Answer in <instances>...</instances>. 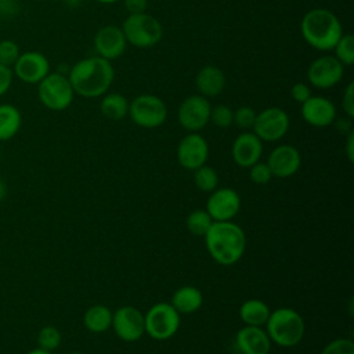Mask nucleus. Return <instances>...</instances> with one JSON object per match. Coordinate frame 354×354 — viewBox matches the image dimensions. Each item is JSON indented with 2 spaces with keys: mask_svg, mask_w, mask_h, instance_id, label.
<instances>
[{
  "mask_svg": "<svg viewBox=\"0 0 354 354\" xmlns=\"http://www.w3.org/2000/svg\"><path fill=\"white\" fill-rule=\"evenodd\" d=\"M68 79L75 94L84 98H97L104 95L112 86L115 69L111 61L93 55L73 64Z\"/></svg>",
  "mask_w": 354,
  "mask_h": 354,
  "instance_id": "1",
  "label": "nucleus"
},
{
  "mask_svg": "<svg viewBox=\"0 0 354 354\" xmlns=\"http://www.w3.org/2000/svg\"><path fill=\"white\" fill-rule=\"evenodd\" d=\"M206 249L221 266L236 263L245 253L246 236L243 230L230 221H213L205 234Z\"/></svg>",
  "mask_w": 354,
  "mask_h": 354,
  "instance_id": "2",
  "label": "nucleus"
},
{
  "mask_svg": "<svg viewBox=\"0 0 354 354\" xmlns=\"http://www.w3.org/2000/svg\"><path fill=\"white\" fill-rule=\"evenodd\" d=\"M300 32L310 47L318 51H332L343 35V26L333 11L317 7L303 15Z\"/></svg>",
  "mask_w": 354,
  "mask_h": 354,
  "instance_id": "3",
  "label": "nucleus"
},
{
  "mask_svg": "<svg viewBox=\"0 0 354 354\" xmlns=\"http://www.w3.org/2000/svg\"><path fill=\"white\" fill-rule=\"evenodd\" d=\"M266 325L270 340L281 347L296 346L303 339L306 329L301 315L286 307L270 313Z\"/></svg>",
  "mask_w": 354,
  "mask_h": 354,
  "instance_id": "4",
  "label": "nucleus"
},
{
  "mask_svg": "<svg viewBox=\"0 0 354 354\" xmlns=\"http://www.w3.org/2000/svg\"><path fill=\"white\" fill-rule=\"evenodd\" d=\"M122 32L127 44L137 48H149L156 46L163 36L162 24L147 12L129 14L122 22Z\"/></svg>",
  "mask_w": 354,
  "mask_h": 354,
  "instance_id": "5",
  "label": "nucleus"
},
{
  "mask_svg": "<svg viewBox=\"0 0 354 354\" xmlns=\"http://www.w3.org/2000/svg\"><path fill=\"white\" fill-rule=\"evenodd\" d=\"M37 97L47 109L64 111L72 104L75 91L66 75L50 72L37 83Z\"/></svg>",
  "mask_w": 354,
  "mask_h": 354,
  "instance_id": "6",
  "label": "nucleus"
},
{
  "mask_svg": "<svg viewBox=\"0 0 354 354\" xmlns=\"http://www.w3.org/2000/svg\"><path fill=\"white\" fill-rule=\"evenodd\" d=\"M133 123L144 129H156L166 122L167 106L155 94H140L129 102V113Z\"/></svg>",
  "mask_w": 354,
  "mask_h": 354,
  "instance_id": "7",
  "label": "nucleus"
},
{
  "mask_svg": "<svg viewBox=\"0 0 354 354\" xmlns=\"http://www.w3.org/2000/svg\"><path fill=\"white\" fill-rule=\"evenodd\" d=\"M145 333L155 340L170 339L180 326V314L169 303L153 304L144 315Z\"/></svg>",
  "mask_w": 354,
  "mask_h": 354,
  "instance_id": "8",
  "label": "nucleus"
},
{
  "mask_svg": "<svg viewBox=\"0 0 354 354\" xmlns=\"http://www.w3.org/2000/svg\"><path fill=\"white\" fill-rule=\"evenodd\" d=\"M289 124V116L282 108L270 106L256 115L252 129L261 141L274 142L288 133Z\"/></svg>",
  "mask_w": 354,
  "mask_h": 354,
  "instance_id": "9",
  "label": "nucleus"
},
{
  "mask_svg": "<svg viewBox=\"0 0 354 354\" xmlns=\"http://www.w3.org/2000/svg\"><path fill=\"white\" fill-rule=\"evenodd\" d=\"M212 105L209 98L201 94H192L183 100L177 111V120L183 129L189 133H198L210 120Z\"/></svg>",
  "mask_w": 354,
  "mask_h": 354,
  "instance_id": "10",
  "label": "nucleus"
},
{
  "mask_svg": "<svg viewBox=\"0 0 354 354\" xmlns=\"http://www.w3.org/2000/svg\"><path fill=\"white\" fill-rule=\"evenodd\" d=\"M344 75V66L333 55H321L307 68V80L310 86L328 90L335 87Z\"/></svg>",
  "mask_w": 354,
  "mask_h": 354,
  "instance_id": "11",
  "label": "nucleus"
},
{
  "mask_svg": "<svg viewBox=\"0 0 354 354\" xmlns=\"http://www.w3.org/2000/svg\"><path fill=\"white\" fill-rule=\"evenodd\" d=\"M11 69L21 82L37 84L50 73V61L40 51H24Z\"/></svg>",
  "mask_w": 354,
  "mask_h": 354,
  "instance_id": "12",
  "label": "nucleus"
},
{
  "mask_svg": "<svg viewBox=\"0 0 354 354\" xmlns=\"http://www.w3.org/2000/svg\"><path fill=\"white\" fill-rule=\"evenodd\" d=\"M111 326L119 339L124 342H136L145 333L144 314L133 306H123L112 314Z\"/></svg>",
  "mask_w": 354,
  "mask_h": 354,
  "instance_id": "13",
  "label": "nucleus"
},
{
  "mask_svg": "<svg viewBox=\"0 0 354 354\" xmlns=\"http://www.w3.org/2000/svg\"><path fill=\"white\" fill-rule=\"evenodd\" d=\"M209 156V145L199 133H188L181 138L177 147L178 163L188 170H196L203 166Z\"/></svg>",
  "mask_w": 354,
  "mask_h": 354,
  "instance_id": "14",
  "label": "nucleus"
},
{
  "mask_svg": "<svg viewBox=\"0 0 354 354\" xmlns=\"http://www.w3.org/2000/svg\"><path fill=\"white\" fill-rule=\"evenodd\" d=\"M241 207V198L232 188H220L212 191L207 202L206 212L213 221H230Z\"/></svg>",
  "mask_w": 354,
  "mask_h": 354,
  "instance_id": "15",
  "label": "nucleus"
},
{
  "mask_svg": "<svg viewBox=\"0 0 354 354\" xmlns=\"http://www.w3.org/2000/svg\"><path fill=\"white\" fill-rule=\"evenodd\" d=\"M127 41L120 26L105 25L100 28L94 36V48L97 54L108 61H113L123 55Z\"/></svg>",
  "mask_w": 354,
  "mask_h": 354,
  "instance_id": "16",
  "label": "nucleus"
},
{
  "mask_svg": "<svg viewBox=\"0 0 354 354\" xmlns=\"http://www.w3.org/2000/svg\"><path fill=\"white\" fill-rule=\"evenodd\" d=\"M266 163L268 165L272 176L286 178L299 171L301 165V155L293 145L283 144L278 145L270 152Z\"/></svg>",
  "mask_w": 354,
  "mask_h": 354,
  "instance_id": "17",
  "label": "nucleus"
},
{
  "mask_svg": "<svg viewBox=\"0 0 354 354\" xmlns=\"http://www.w3.org/2000/svg\"><path fill=\"white\" fill-rule=\"evenodd\" d=\"M301 116L313 127H328L336 119V106L326 97L311 95L301 104Z\"/></svg>",
  "mask_w": 354,
  "mask_h": 354,
  "instance_id": "18",
  "label": "nucleus"
},
{
  "mask_svg": "<svg viewBox=\"0 0 354 354\" xmlns=\"http://www.w3.org/2000/svg\"><path fill=\"white\" fill-rule=\"evenodd\" d=\"M231 153L238 166L250 167L261 158L263 141L253 131H243L234 140Z\"/></svg>",
  "mask_w": 354,
  "mask_h": 354,
  "instance_id": "19",
  "label": "nucleus"
},
{
  "mask_svg": "<svg viewBox=\"0 0 354 354\" xmlns=\"http://www.w3.org/2000/svg\"><path fill=\"white\" fill-rule=\"evenodd\" d=\"M236 347L242 354H268L271 340L261 326H249L236 333Z\"/></svg>",
  "mask_w": 354,
  "mask_h": 354,
  "instance_id": "20",
  "label": "nucleus"
},
{
  "mask_svg": "<svg viewBox=\"0 0 354 354\" xmlns=\"http://www.w3.org/2000/svg\"><path fill=\"white\" fill-rule=\"evenodd\" d=\"M195 87L205 98L217 97L225 88V75L218 66L205 65L195 76Z\"/></svg>",
  "mask_w": 354,
  "mask_h": 354,
  "instance_id": "21",
  "label": "nucleus"
},
{
  "mask_svg": "<svg viewBox=\"0 0 354 354\" xmlns=\"http://www.w3.org/2000/svg\"><path fill=\"white\" fill-rule=\"evenodd\" d=\"M203 301L202 292L195 286H181L171 296V306L178 314H191L201 308Z\"/></svg>",
  "mask_w": 354,
  "mask_h": 354,
  "instance_id": "22",
  "label": "nucleus"
},
{
  "mask_svg": "<svg viewBox=\"0 0 354 354\" xmlns=\"http://www.w3.org/2000/svg\"><path fill=\"white\" fill-rule=\"evenodd\" d=\"M22 126V115L12 104H0V141L15 137Z\"/></svg>",
  "mask_w": 354,
  "mask_h": 354,
  "instance_id": "23",
  "label": "nucleus"
},
{
  "mask_svg": "<svg viewBox=\"0 0 354 354\" xmlns=\"http://www.w3.org/2000/svg\"><path fill=\"white\" fill-rule=\"evenodd\" d=\"M270 313L271 311H270L268 306L259 299L246 300L239 308L241 319L249 326L266 325V322L270 317Z\"/></svg>",
  "mask_w": 354,
  "mask_h": 354,
  "instance_id": "24",
  "label": "nucleus"
},
{
  "mask_svg": "<svg viewBox=\"0 0 354 354\" xmlns=\"http://www.w3.org/2000/svg\"><path fill=\"white\" fill-rule=\"evenodd\" d=\"M100 111L109 120H120L129 113V101L119 93H105L101 95Z\"/></svg>",
  "mask_w": 354,
  "mask_h": 354,
  "instance_id": "25",
  "label": "nucleus"
},
{
  "mask_svg": "<svg viewBox=\"0 0 354 354\" xmlns=\"http://www.w3.org/2000/svg\"><path fill=\"white\" fill-rule=\"evenodd\" d=\"M112 311L102 304L91 306L83 315L84 326L94 333H101L112 325Z\"/></svg>",
  "mask_w": 354,
  "mask_h": 354,
  "instance_id": "26",
  "label": "nucleus"
},
{
  "mask_svg": "<svg viewBox=\"0 0 354 354\" xmlns=\"http://www.w3.org/2000/svg\"><path fill=\"white\" fill-rule=\"evenodd\" d=\"M335 58L343 66H351L354 62V37L351 33H343L333 47Z\"/></svg>",
  "mask_w": 354,
  "mask_h": 354,
  "instance_id": "27",
  "label": "nucleus"
},
{
  "mask_svg": "<svg viewBox=\"0 0 354 354\" xmlns=\"http://www.w3.org/2000/svg\"><path fill=\"white\" fill-rule=\"evenodd\" d=\"M212 224L213 218L206 210H194L187 217V228L192 235L196 236H205Z\"/></svg>",
  "mask_w": 354,
  "mask_h": 354,
  "instance_id": "28",
  "label": "nucleus"
},
{
  "mask_svg": "<svg viewBox=\"0 0 354 354\" xmlns=\"http://www.w3.org/2000/svg\"><path fill=\"white\" fill-rule=\"evenodd\" d=\"M194 171H195V174H194L195 185L201 191L212 192V191L216 189V187L218 184V176H217V171L213 167L203 165V166L198 167Z\"/></svg>",
  "mask_w": 354,
  "mask_h": 354,
  "instance_id": "29",
  "label": "nucleus"
},
{
  "mask_svg": "<svg viewBox=\"0 0 354 354\" xmlns=\"http://www.w3.org/2000/svg\"><path fill=\"white\" fill-rule=\"evenodd\" d=\"M37 344L39 348L53 353L61 344V332L51 325L43 326L37 333Z\"/></svg>",
  "mask_w": 354,
  "mask_h": 354,
  "instance_id": "30",
  "label": "nucleus"
},
{
  "mask_svg": "<svg viewBox=\"0 0 354 354\" xmlns=\"http://www.w3.org/2000/svg\"><path fill=\"white\" fill-rule=\"evenodd\" d=\"M209 122H212L214 126L220 129H227L234 122V111L225 104H218L216 106H212Z\"/></svg>",
  "mask_w": 354,
  "mask_h": 354,
  "instance_id": "31",
  "label": "nucleus"
},
{
  "mask_svg": "<svg viewBox=\"0 0 354 354\" xmlns=\"http://www.w3.org/2000/svg\"><path fill=\"white\" fill-rule=\"evenodd\" d=\"M21 51L18 44L11 39L0 40V64L12 68L15 61L18 59Z\"/></svg>",
  "mask_w": 354,
  "mask_h": 354,
  "instance_id": "32",
  "label": "nucleus"
},
{
  "mask_svg": "<svg viewBox=\"0 0 354 354\" xmlns=\"http://www.w3.org/2000/svg\"><path fill=\"white\" fill-rule=\"evenodd\" d=\"M256 115H257V112L252 106H248V105L239 106V108H236L234 111V122H232V124H235L238 129L246 131V130L253 127Z\"/></svg>",
  "mask_w": 354,
  "mask_h": 354,
  "instance_id": "33",
  "label": "nucleus"
},
{
  "mask_svg": "<svg viewBox=\"0 0 354 354\" xmlns=\"http://www.w3.org/2000/svg\"><path fill=\"white\" fill-rule=\"evenodd\" d=\"M249 169H250L249 177H250L252 183H254L257 185H264V184L270 183V180L274 177L268 165L264 162H256Z\"/></svg>",
  "mask_w": 354,
  "mask_h": 354,
  "instance_id": "34",
  "label": "nucleus"
},
{
  "mask_svg": "<svg viewBox=\"0 0 354 354\" xmlns=\"http://www.w3.org/2000/svg\"><path fill=\"white\" fill-rule=\"evenodd\" d=\"M321 354H354V343L350 339H335L324 347Z\"/></svg>",
  "mask_w": 354,
  "mask_h": 354,
  "instance_id": "35",
  "label": "nucleus"
},
{
  "mask_svg": "<svg viewBox=\"0 0 354 354\" xmlns=\"http://www.w3.org/2000/svg\"><path fill=\"white\" fill-rule=\"evenodd\" d=\"M342 108L347 118H354V83L350 82L343 91L342 95Z\"/></svg>",
  "mask_w": 354,
  "mask_h": 354,
  "instance_id": "36",
  "label": "nucleus"
},
{
  "mask_svg": "<svg viewBox=\"0 0 354 354\" xmlns=\"http://www.w3.org/2000/svg\"><path fill=\"white\" fill-rule=\"evenodd\" d=\"M290 95L293 98V101L303 104L306 100H308L313 93H311V86L308 83H303V82H297L292 86L290 88Z\"/></svg>",
  "mask_w": 354,
  "mask_h": 354,
  "instance_id": "37",
  "label": "nucleus"
},
{
  "mask_svg": "<svg viewBox=\"0 0 354 354\" xmlns=\"http://www.w3.org/2000/svg\"><path fill=\"white\" fill-rule=\"evenodd\" d=\"M12 79H14L12 69L10 66L0 64V97L10 90L12 84Z\"/></svg>",
  "mask_w": 354,
  "mask_h": 354,
  "instance_id": "38",
  "label": "nucleus"
},
{
  "mask_svg": "<svg viewBox=\"0 0 354 354\" xmlns=\"http://www.w3.org/2000/svg\"><path fill=\"white\" fill-rule=\"evenodd\" d=\"M127 14H141L148 8V0H123Z\"/></svg>",
  "mask_w": 354,
  "mask_h": 354,
  "instance_id": "39",
  "label": "nucleus"
},
{
  "mask_svg": "<svg viewBox=\"0 0 354 354\" xmlns=\"http://www.w3.org/2000/svg\"><path fill=\"white\" fill-rule=\"evenodd\" d=\"M18 4L15 1H0V19H10L18 14Z\"/></svg>",
  "mask_w": 354,
  "mask_h": 354,
  "instance_id": "40",
  "label": "nucleus"
},
{
  "mask_svg": "<svg viewBox=\"0 0 354 354\" xmlns=\"http://www.w3.org/2000/svg\"><path fill=\"white\" fill-rule=\"evenodd\" d=\"M346 153L350 162L354 160V131L347 133V141H346Z\"/></svg>",
  "mask_w": 354,
  "mask_h": 354,
  "instance_id": "41",
  "label": "nucleus"
},
{
  "mask_svg": "<svg viewBox=\"0 0 354 354\" xmlns=\"http://www.w3.org/2000/svg\"><path fill=\"white\" fill-rule=\"evenodd\" d=\"M7 196V184L6 181L0 177V201H3Z\"/></svg>",
  "mask_w": 354,
  "mask_h": 354,
  "instance_id": "42",
  "label": "nucleus"
},
{
  "mask_svg": "<svg viewBox=\"0 0 354 354\" xmlns=\"http://www.w3.org/2000/svg\"><path fill=\"white\" fill-rule=\"evenodd\" d=\"M26 354H53L51 351H46V350H43V348H35V350H30L29 353H26Z\"/></svg>",
  "mask_w": 354,
  "mask_h": 354,
  "instance_id": "43",
  "label": "nucleus"
},
{
  "mask_svg": "<svg viewBox=\"0 0 354 354\" xmlns=\"http://www.w3.org/2000/svg\"><path fill=\"white\" fill-rule=\"evenodd\" d=\"M95 1H98L101 4H113V3H118L119 0H95Z\"/></svg>",
  "mask_w": 354,
  "mask_h": 354,
  "instance_id": "44",
  "label": "nucleus"
},
{
  "mask_svg": "<svg viewBox=\"0 0 354 354\" xmlns=\"http://www.w3.org/2000/svg\"><path fill=\"white\" fill-rule=\"evenodd\" d=\"M69 354H84V353H79V351H73V353H69Z\"/></svg>",
  "mask_w": 354,
  "mask_h": 354,
  "instance_id": "45",
  "label": "nucleus"
},
{
  "mask_svg": "<svg viewBox=\"0 0 354 354\" xmlns=\"http://www.w3.org/2000/svg\"><path fill=\"white\" fill-rule=\"evenodd\" d=\"M0 1H15V0H0Z\"/></svg>",
  "mask_w": 354,
  "mask_h": 354,
  "instance_id": "46",
  "label": "nucleus"
},
{
  "mask_svg": "<svg viewBox=\"0 0 354 354\" xmlns=\"http://www.w3.org/2000/svg\"><path fill=\"white\" fill-rule=\"evenodd\" d=\"M35 1H44V0H35Z\"/></svg>",
  "mask_w": 354,
  "mask_h": 354,
  "instance_id": "47",
  "label": "nucleus"
},
{
  "mask_svg": "<svg viewBox=\"0 0 354 354\" xmlns=\"http://www.w3.org/2000/svg\"><path fill=\"white\" fill-rule=\"evenodd\" d=\"M0 155H1V153H0Z\"/></svg>",
  "mask_w": 354,
  "mask_h": 354,
  "instance_id": "48",
  "label": "nucleus"
}]
</instances>
